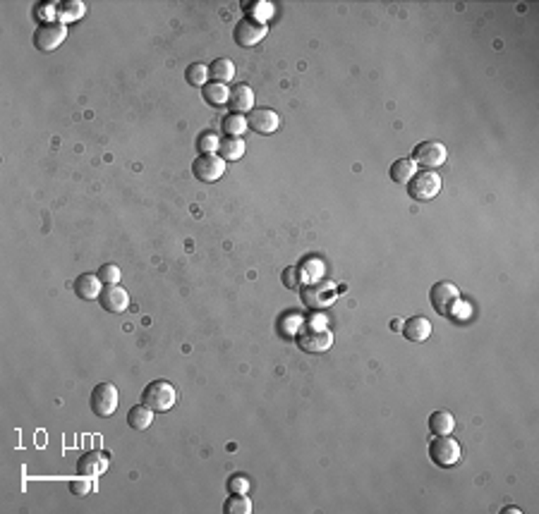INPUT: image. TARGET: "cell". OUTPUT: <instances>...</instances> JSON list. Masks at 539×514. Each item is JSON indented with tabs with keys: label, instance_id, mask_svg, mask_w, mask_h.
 <instances>
[{
	"label": "cell",
	"instance_id": "1",
	"mask_svg": "<svg viewBox=\"0 0 539 514\" xmlns=\"http://www.w3.org/2000/svg\"><path fill=\"white\" fill-rule=\"evenodd\" d=\"M177 402V390L168 381H152L142 393V404H147L152 411H170Z\"/></svg>",
	"mask_w": 539,
	"mask_h": 514
},
{
	"label": "cell",
	"instance_id": "2",
	"mask_svg": "<svg viewBox=\"0 0 539 514\" xmlns=\"http://www.w3.org/2000/svg\"><path fill=\"white\" fill-rule=\"evenodd\" d=\"M441 191V177L434 173V170H422V173H415L412 180L407 182V194H410L412 201L425 203L432 201V198Z\"/></svg>",
	"mask_w": 539,
	"mask_h": 514
},
{
	"label": "cell",
	"instance_id": "3",
	"mask_svg": "<svg viewBox=\"0 0 539 514\" xmlns=\"http://www.w3.org/2000/svg\"><path fill=\"white\" fill-rule=\"evenodd\" d=\"M295 345L307 354H324V352H329L333 345V333L324 331V328L310 326L295 335Z\"/></svg>",
	"mask_w": 539,
	"mask_h": 514
},
{
	"label": "cell",
	"instance_id": "4",
	"mask_svg": "<svg viewBox=\"0 0 539 514\" xmlns=\"http://www.w3.org/2000/svg\"><path fill=\"white\" fill-rule=\"evenodd\" d=\"M429 459L441 469L453 467L460 459V445L455 443L451 435H436L434 440L429 443Z\"/></svg>",
	"mask_w": 539,
	"mask_h": 514
},
{
	"label": "cell",
	"instance_id": "5",
	"mask_svg": "<svg viewBox=\"0 0 539 514\" xmlns=\"http://www.w3.org/2000/svg\"><path fill=\"white\" fill-rule=\"evenodd\" d=\"M448 158V151L441 141H420L412 151V163L420 166L422 170H434L443 166Z\"/></svg>",
	"mask_w": 539,
	"mask_h": 514
},
{
	"label": "cell",
	"instance_id": "6",
	"mask_svg": "<svg viewBox=\"0 0 539 514\" xmlns=\"http://www.w3.org/2000/svg\"><path fill=\"white\" fill-rule=\"evenodd\" d=\"M120 404V397H118V388L113 386V383H99L97 388L92 390V400H89V407L97 416L101 419H106V416H111L115 409H118Z\"/></svg>",
	"mask_w": 539,
	"mask_h": 514
},
{
	"label": "cell",
	"instance_id": "7",
	"mask_svg": "<svg viewBox=\"0 0 539 514\" xmlns=\"http://www.w3.org/2000/svg\"><path fill=\"white\" fill-rule=\"evenodd\" d=\"M67 39V26L63 22H44L34 31V48L44 53H51Z\"/></svg>",
	"mask_w": 539,
	"mask_h": 514
},
{
	"label": "cell",
	"instance_id": "8",
	"mask_svg": "<svg viewBox=\"0 0 539 514\" xmlns=\"http://www.w3.org/2000/svg\"><path fill=\"white\" fill-rule=\"evenodd\" d=\"M429 301H432V306L441 316H451L455 304L460 301V292L458 287L448 283V280H439V283L432 287V292H429Z\"/></svg>",
	"mask_w": 539,
	"mask_h": 514
},
{
	"label": "cell",
	"instance_id": "9",
	"mask_svg": "<svg viewBox=\"0 0 539 514\" xmlns=\"http://www.w3.org/2000/svg\"><path fill=\"white\" fill-rule=\"evenodd\" d=\"M300 297H302V304L307 308H317L319 311V308H326L336 301V290H333V285H329L326 280H317V283L305 285Z\"/></svg>",
	"mask_w": 539,
	"mask_h": 514
},
{
	"label": "cell",
	"instance_id": "10",
	"mask_svg": "<svg viewBox=\"0 0 539 514\" xmlns=\"http://www.w3.org/2000/svg\"><path fill=\"white\" fill-rule=\"evenodd\" d=\"M266 31L269 29H266V24L262 22V19H257L254 15H247L235 24L233 36H235V44L240 48H252L266 36Z\"/></svg>",
	"mask_w": 539,
	"mask_h": 514
},
{
	"label": "cell",
	"instance_id": "11",
	"mask_svg": "<svg viewBox=\"0 0 539 514\" xmlns=\"http://www.w3.org/2000/svg\"><path fill=\"white\" fill-rule=\"evenodd\" d=\"M192 173L199 182H216L221 180L223 173H226V161L216 153H202L197 156L192 163Z\"/></svg>",
	"mask_w": 539,
	"mask_h": 514
},
{
	"label": "cell",
	"instance_id": "12",
	"mask_svg": "<svg viewBox=\"0 0 539 514\" xmlns=\"http://www.w3.org/2000/svg\"><path fill=\"white\" fill-rule=\"evenodd\" d=\"M244 120H247V127L257 134H274L281 127V118L271 108H252Z\"/></svg>",
	"mask_w": 539,
	"mask_h": 514
},
{
	"label": "cell",
	"instance_id": "13",
	"mask_svg": "<svg viewBox=\"0 0 539 514\" xmlns=\"http://www.w3.org/2000/svg\"><path fill=\"white\" fill-rule=\"evenodd\" d=\"M99 304L108 313H122L129 306V294L120 285H106L99 294Z\"/></svg>",
	"mask_w": 539,
	"mask_h": 514
},
{
	"label": "cell",
	"instance_id": "14",
	"mask_svg": "<svg viewBox=\"0 0 539 514\" xmlns=\"http://www.w3.org/2000/svg\"><path fill=\"white\" fill-rule=\"evenodd\" d=\"M106 469H108V457L101 455V452H86V455H81L77 462V474L84 478L104 474Z\"/></svg>",
	"mask_w": 539,
	"mask_h": 514
},
{
	"label": "cell",
	"instance_id": "15",
	"mask_svg": "<svg viewBox=\"0 0 539 514\" xmlns=\"http://www.w3.org/2000/svg\"><path fill=\"white\" fill-rule=\"evenodd\" d=\"M400 333L410 342H425L432 335V321L425 316H410L400 326Z\"/></svg>",
	"mask_w": 539,
	"mask_h": 514
},
{
	"label": "cell",
	"instance_id": "16",
	"mask_svg": "<svg viewBox=\"0 0 539 514\" xmlns=\"http://www.w3.org/2000/svg\"><path fill=\"white\" fill-rule=\"evenodd\" d=\"M101 280H99V276L97 273H81V276L74 280V294H77L79 299H84V301H94V299H99V294H101Z\"/></svg>",
	"mask_w": 539,
	"mask_h": 514
},
{
	"label": "cell",
	"instance_id": "17",
	"mask_svg": "<svg viewBox=\"0 0 539 514\" xmlns=\"http://www.w3.org/2000/svg\"><path fill=\"white\" fill-rule=\"evenodd\" d=\"M228 106L233 108V113H249L254 108V91L249 84H235L230 89Z\"/></svg>",
	"mask_w": 539,
	"mask_h": 514
},
{
	"label": "cell",
	"instance_id": "18",
	"mask_svg": "<svg viewBox=\"0 0 539 514\" xmlns=\"http://www.w3.org/2000/svg\"><path fill=\"white\" fill-rule=\"evenodd\" d=\"M228 96H230V89L226 84H218V81H207V84L202 86V99L214 108L226 106Z\"/></svg>",
	"mask_w": 539,
	"mask_h": 514
},
{
	"label": "cell",
	"instance_id": "19",
	"mask_svg": "<svg viewBox=\"0 0 539 514\" xmlns=\"http://www.w3.org/2000/svg\"><path fill=\"white\" fill-rule=\"evenodd\" d=\"M154 421V411L147 407V404H134L132 409L127 411V426L134 430H147Z\"/></svg>",
	"mask_w": 539,
	"mask_h": 514
},
{
	"label": "cell",
	"instance_id": "20",
	"mask_svg": "<svg viewBox=\"0 0 539 514\" xmlns=\"http://www.w3.org/2000/svg\"><path fill=\"white\" fill-rule=\"evenodd\" d=\"M453 428H455V419H453L451 411L439 409L429 416V430H432L434 435H451Z\"/></svg>",
	"mask_w": 539,
	"mask_h": 514
},
{
	"label": "cell",
	"instance_id": "21",
	"mask_svg": "<svg viewBox=\"0 0 539 514\" xmlns=\"http://www.w3.org/2000/svg\"><path fill=\"white\" fill-rule=\"evenodd\" d=\"M233 74H235V65L233 60L228 58H218L209 65V77L211 81H218V84H226V81L233 79Z\"/></svg>",
	"mask_w": 539,
	"mask_h": 514
},
{
	"label": "cell",
	"instance_id": "22",
	"mask_svg": "<svg viewBox=\"0 0 539 514\" xmlns=\"http://www.w3.org/2000/svg\"><path fill=\"white\" fill-rule=\"evenodd\" d=\"M218 151H221V158L230 163V161H240L244 156V141L240 136H226L221 143H218Z\"/></svg>",
	"mask_w": 539,
	"mask_h": 514
},
{
	"label": "cell",
	"instance_id": "23",
	"mask_svg": "<svg viewBox=\"0 0 539 514\" xmlns=\"http://www.w3.org/2000/svg\"><path fill=\"white\" fill-rule=\"evenodd\" d=\"M388 175H391V180L395 184H407L412 180L415 175V163L410 158H398L391 163V170H388Z\"/></svg>",
	"mask_w": 539,
	"mask_h": 514
},
{
	"label": "cell",
	"instance_id": "24",
	"mask_svg": "<svg viewBox=\"0 0 539 514\" xmlns=\"http://www.w3.org/2000/svg\"><path fill=\"white\" fill-rule=\"evenodd\" d=\"M223 512L226 514H252V503L244 493H230V498L226 500V505H223Z\"/></svg>",
	"mask_w": 539,
	"mask_h": 514
},
{
	"label": "cell",
	"instance_id": "25",
	"mask_svg": "<svg viewBox=\"0 0 539 514\" xmlns=\"http://www.w3.org/2000/svg\"><path fill=\"white\" fill-rule=\"evenodd\" d=\"M84 3H79V0H67V3H60L58 8V17L60 22H72V19H79L84 15Z\"/></svg>",
	"mask_w": 539,
	"mask_h": 514
},
{
	"label": "cell",
	"instance_id": "26",
	"mask_svg": "<svg viewBox=\"0 0 539 514\" xmlns=\"http://www.w3.org/2000/svg\"><path fill=\"white\" fill-rule=\"evenodd\" d=\"M185 79H187L189 86H204V84H207V79H209V67L202 65V63H192L185 70Z\"/></svg>",
	"mask_w": 539,
	"mask_h": 514
},
{
	"label": "cell",
	"instance_id": "27",
	"mask_svg": "<svg viewBox=\"0 0 539 514\" xmlns=\"http://www.w3.org/2000/svg\"><path fill=\"white\" fill-rule=\"evenodd\" d=\"M244 129H247V120H244L240 113H230L223 118V132L228 136H240Z\"/></svg>",
	"mask_w": 539,
	"mask_h": 514
},
{
	"label": "cell",
	"instance_id": "28",
	"mask_svg": "<svg viewBox=\"0 0 539 514\" xmlns=\"http://www.w3.org/2000/svg\"><path fill=\"white\" fill-rule=\"evenodd\" d=\"M97 276H99V280H101V283H104V285H118V283H120V278H122V273H120L118 266L106 263V266H101Z\"/></svg>",
	"mask_w": 539,
	"mask_h": 514
},
{
	"label": "cell",
	"instance_id": "29",
	"mask_svg": "<svg viewBox=\"0 0 539 514\" xmlns=\"http://www.w3.org/2000/svg\"><path fill=\"white\" fill-rule=\"evenodd\" d=\"M218 143L221 141H218V136L214 132H204V134H199V143H197V146H199L202 153H214V151L218 148Z\"/></svg>",
	"mask_w": 539,
	"mask_h": 514
},
{
	"label": "cell",
	"instance_id": "30",
	"mask_svg": "<svg viewBox=\"0 0 539 514\" xmlns=\"http://www.w3.org/2000/svg\"><path fill=\"white\" fill-rule=\"evenodd\" d=\"M228 490L230 493H247L249 490V481L244 476H240V474L230 476L228 478Z\"/></svg>",
	"mask_w": 539,
	"mask_h": 514
},
{
	"label": "cell",
	"instance_id": "31",
	"mask_svg": "<svg viewBox=\"0 0 539 514\" xmlns=\"http://www.w3.org/2000/svg\"><path fill=\"white\" fill-rule=\"evenodd\" d=\"M283 285L290 287V290H297L300 287V268H285L283 271Z\"/></svg>",
	"mask_w": 539,
	"mask_h": 514
},
{
	"label": "cell",
	"instance_id": "32",
	"mask_svg": "<svg viewBox=\"0 0 539 514\" xmlns=\"http://www.w3.org/2000/svg\"><path fill=\"white\" fill-rule=\"evenodd\" d=\"M70 490L74 493V495H84V493H89V481H81V483L72 481L70 483Z\"/></svg>",
	"mask_w": 539,
	"mask_h": 514
}]
</instances>
